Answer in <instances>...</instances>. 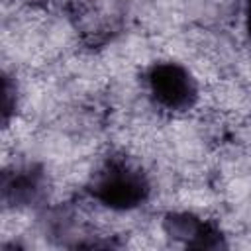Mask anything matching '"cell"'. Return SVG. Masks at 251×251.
Returning a JSON list of instances; mask_svg holds the SVG:
<instances>
[{
    "label": "cell",
    "instance_id": "cell-2",
    "mask_svg": "<svg viewBox=\"0 0 251 251\" xmlns=\"http://www.w3.org/2000/svg\"><path fill=\"white\" fill-rule=\"evenodd\" d=\"M149 92L157 104L167 110H184L196 98V84L186 69L176 63H159L151 69Z\"/></svg>",
    "mask_w": 251,
    "mask_h": 251
},
{
    "label": "cell",
    "instance_id": "cell-3",
    "mask_svg": "<svg viewBox=\"0 0 251 251\" xmlns=\"http://www.w3.org/2000/svg\"><path fill=\"white\" fill-rule=\"evenodd\" d=\"M245 22H247V31L251 35V0L247 2V16H245Z\"/></svg>",
    "mask_w": 251,
    "mask_h": 251
},
{
    "label": "cell",
    "instance_id": "cell-1",
    "mask_svg": "<svg viewBox=\"0 0 251 251\" xmlns=\"http://www.w3.org/2000/svg\"><path fill=\"white\" fill-rule=\"evenodd\" d=\"M147 182L139 171L127 165H112L94 182V196L116 210L139 206L147 196Z\"/></svg>",
    "mask_w": 251,
    "mask_h": 251
}]
</instances>
